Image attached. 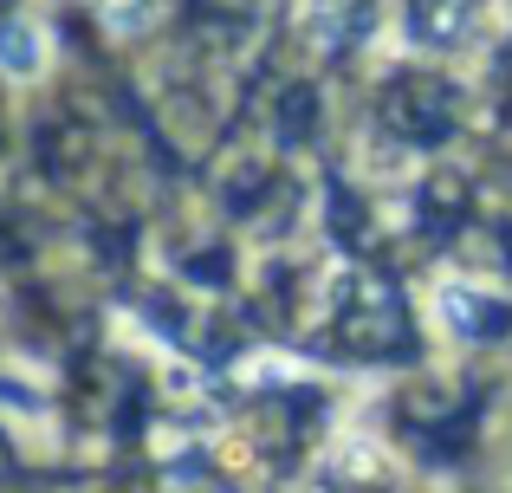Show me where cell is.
<instances>
[{
  "label": "cell",
  "instance_id": "obj_1",
  "mask_svg": "<svg viewBox=\"0 0 512 493\" xmlns=\"http://www.w3.org/2000/svg\"><path fill=\"white\" fill-rule=\"evenodd\" d=\"M0 72L7 78H39L46 72V33H39L33 20H13L7 33H0Z\"/></svg>",
  "mask_w": 512,
  "mask_h": 493
},
{
  "label": "cell",
  "instance_id": "obj_2",
  "mask_svg": "<svg viewBox=\"0 0 512 493\" xmlns=\"http://www.w3.org/2000/svg\"><path fill=\"white\" fill-rule=\"evenodd\" d=\"M104 7V26L111 33H143V26L156 20V0H98Z\"/></svg>",
  "mask_w": 512,
  "mask_h": 493
}]
</instances>
